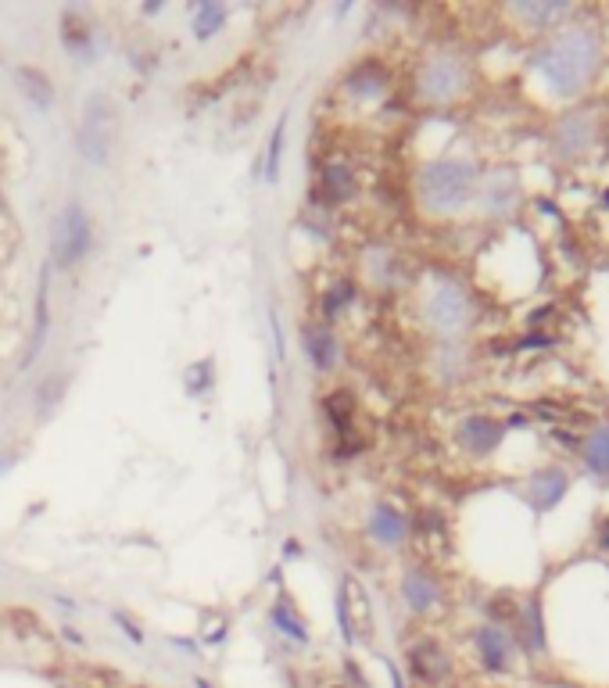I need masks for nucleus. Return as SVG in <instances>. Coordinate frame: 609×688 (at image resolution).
<instances>
[{
    "instance_id": "19",
    "label": "nucleus",
    "mask_w": 609,
    "mask_h": 688,
    "mask_svg": "<svg viewBox=\"0 0 609 688\" xmlns=\"http://www.w3.org/2000/svg\"><path fill=\"white\" fill-rule=\"evenodd\" d=\"M280 144H284V119L276 122L273 140H269V162H266V176L276 180V169H280Z\"/></svg>"
},
{
    "instance_id": "12",
    "label": "nucleus",
    "mask_w": 609,
    "mask_h": 688,
    "mask_svg": "<svg viewBox=\"0 0 609 688\" xmlns=\"http://www.w3.org/2000/svg\"><path fill=\"white\" fill-rule=\"evenodd\" d=\"M373 534H377L380 542H387V545L402 542V538H405V520L391 506H377V513H373Z\"/></svg>"
},
{
    "instance_id": "14",
    "label": "nucleus",
    "mask_w": 609,
    "mask_h": 688,
    "mask_svg": "<svg viewBox=\"0 0 609 688\" xmlns=\"http://www.w3.org/2000/svg\"><path fill=\"white\" fill-rule=\"evenodd\" d=\"M226 22V8L223 4H201V11L194 15V36L198 40H212Z\"/></svg>"
},
{
    "instance_id": "6",
    "label": "nucleus",
    "mask_w": 609,
    "mask_h": 688,
    "mask_svg": "<svg viewBox=\"0 0 609 688\" xmlns=\"http://www.w3.org/2000/svg\"><path fill=\"white\" fill-rule=\"evenodd\" d=\"M430 316L445 330H459L466 323V298L455 287H438L434 301H430Z\"/></svg>"
},
{
    "instance_id": "8",
    "label": "nucleus",
    "mask_w": 609,
    "mask_h": 688,
    "mask_svg": "<svg viewBox=\"0 0 609 688\" xmlns=\"http://www.w3.org/2000/svg\"><path fill=\"white\" fill-rule=\"evenodd\" d=\"M409 660H412V674H416V678H423L427 685L441 681V678H445V671H448L445 653H441L438 645H430V642L416 645V649L409 653Z\"/></svg>"
},
{
    "instance_id": "7",
    "label": "nucleus",
    "mask_w": 609,
    "mask_h": 688,
    "mask_svg": "<svg viewBox=\"0 0 609 688\" xmlns=\"http://www.w3.org/2000/svg\"><path fill=\"white\" fill-rule=\"evenodd\" d=\"M477 649H481L484 667H491V671H509V663H513V645H509V638L498 628H484L481 635H477Z\"/></svg>"
},
{
    "instance_id": "16",
    "label": "nucleus",
    "mask_w": 609,
    "mask_h": 688,
    "mask_svg": "<svg viewBox=\"0 0 609 688\" xmlns=\"http://www.w3.org/2000/svg\"><path fill=\"white\" fill-rule=\"evenodd\" d=\"M405 599H409L412 610H427L430 602H434V585L427 581V574L405 577Z\"/></svg>"
},
{
    "instance_id": "1",
    "label": "nucleus",
    "mask_w": 609,
    "mask_h": 688,
    "mask_svg": "<svg viewBox=\"0 0 609 688\" xmlns=\"http://www.w3.org/2000/svg\"><path fill=\"white\" fill-rule=\"evenodd\" d=\"M541 69L549 72L552 83L563 86V94H574L595 69V40L584 29H574V33L552 43Z\"/></svg>"
},
{
    "instance_id": "13",
    "label": "nucleus",
    "mask_w": 609,
    "mask_h": 688,
    "mask_svg": "<svg viewBox=\"0 0 609 688\" xmlns=\"http://www.w3.org/2000/svg\"><path fill=\"white\" fill-rule=\"evenodd\" d=\"M352 172L344 169V165H326L323 169V194L330 201H344L348 194H352Z\"/></svg>"
},
{
    "instance_id": "18",
    "label": "nucleus",
    "mask_w": 609,
    "mask_h": 688,
    "mask_svg": "<svg viewBox=\"0 0 609 688\" xmlns=\"http://www.w3.org/2000/svg\"><path fill=\"white\" fill-rule=\"evenodd\" d=\"M65 47L83 54L90 47V29L79 22V15H65Z\"/></svg>"
},
{
    "instance_id": "17",
    "label": "nucleus",
    "mask_w": 609,
    "mask_h": 688,
    "mask_svg": "<svg viewBox=\"0 0 609 688\" xmlns=\"http://www.w3.org/2000/svg\"><path fill=\"white\" fill-rule=\"evenodd\" d=\"M273 624H276L280 631H287V635H291L294 642H309V631H305V624H301V620L294 617L287 602H280V606L273 610Z\"/></svg>"
},
{
    "instance_id": "9",
    "label": "nucleus",
    "mask_w": 609,
    "mask_h": 688,
    "mask_svg": "<svg viewBox=\"0 0 609 688\" xmlns=\"http://www.w3.org/2000/svg\"><path fill=\"white\" fill-rule=\"evenodd\" d=\"M15 79H18V86H22V94L29 97L33 104H40V108H51V101H54V86H51V79L43 76L40 69H18L15 72Z\"/></svg>"
},
{
    "instance_id": "15",
    "label": "nucleus",
    "mask_w": 609,
    "mask_h": 688,
    "mask_svg": "<svg viewBox=\"0 0 609 688\" xmlns=\"http://www.w3.org/2000/svg\"><path fill=\"white\" fill-rule=\"evenodd\" d=\"M584 456L595 473H609V427H599L584 445Z\"/></svg>"
},
{
    "instance_id": "10",
    "label": "nucleus",
    "mask_w": 609,
    "mask_h": 688,
    "mask_svg": "<svg viewBox=\"0 0 609 688\" xmlns=\"http://www.w3.org/2000/svg\"><path fill=\"white\" fill-rule=\"evenodd\" d=\"M305 344H309V359L316 362L319 370H330L337 355V341L326 327H309L305 330Z\"/></svg>"
},
{
    "instance_id": "4",
    "label": "nucleus",
    "mask_w": 609,
    "mask_h": 688,
    "mask_svg": "<svg viewBox=\"0 0 609 688\" xmlns=\"http://www.w3.org/2000/svg\"><path fill=\"white\" fill-rule=\"evenodd\" d=\"M420 194L430 208H459L470 194V169L459 162H438L420 176Z\"/></svg>"
},
{
    "instance_id": "2",
    "label": "nucleus",
    "mask_w": 609,
    "mask_h": 688,
    "mask_svg": "<svg viewBox=\"0 0 609 688\" xmlns=\"http://www.w3.org/2000/svg\"><path fill=\"white\" fill-rule=\"evenodd\" d=\"M115 147V104L108 94H90L79 122V155L90 165H108Z\"/></svg>"
},
{
    "instance_id": "3",
    "label": "nucleus",
    "mask_w": 609,
    "mask_h": 688,
    "mask_svg": "<svg viewBox=\"0 0 609 688\" xmlns=\"http://www.w3.org/2000/svg\"><path fill=\"white\" fill-rule=\"evenodd\" d=\"M90 251V215L83 205H65L51 223V258L54 266L72 269Z\"/></svg>"
},
{
    "instance_id": "20",
    "label": "nucleus",
    "mask_w": 609,
    "mask_h": 688,
    "mask_svg": "<svg viewBox=\"0 0 609 688\" xmlns=\"http://www.w3.org/2000/svg\"><path fill=\"white\" fill-rule=\"evenodd\" d=\"M61 387H65V377H51L47 380V387H43L40 391V398H36V402H40V409H51V395H61Z\"/></svg>"
},
{
    "instance_id": "5",
    "label": "nucleus",
    "mask_w": 609,
    "mask_h": 688,
    "mask_svg": "<svg viewBox=\"0 0 609 688\" xmlns=\"http://www.w3.org/2000/svg\"><path fill=\"white\" fill-rule=\"evenodd\" d=\"M459 79H463V69L455 58H434L423 69V94L427 97H452L459 90Z\"/></svg>"
},
{
    "instance_id": "11",
    "label": "nucleus",
    "mask_w": 609,
    "mask_h": 688,
    "mask_svg": "<svg viewBox=\"0 0 609 688\" xmlns=\"http://www.w3.org/2000/svg\"><path fill=\"white\" fill-rule=\"evenodd\" d=\"M563 488H567V477L559 470H545V473H538L531 481V502L538 509H545V506H552V502L563 495Z\"/></svg>"
}]
</instances>
